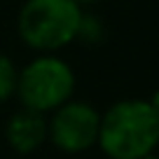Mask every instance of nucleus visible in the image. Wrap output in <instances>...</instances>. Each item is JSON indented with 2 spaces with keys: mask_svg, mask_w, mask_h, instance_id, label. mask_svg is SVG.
<instances>
[{
  "mask_svg": "<svg viewBox=\"0 0 159 159\" xmlns=\"http://www.w3.org/2000/svg\"><path fill=\"white\" fill-rule=\"evenodd\" d=\"M77 5H94V2H101V0H75Z\"/></svg>",
  "mask_w": 159,
  "mask_h": 159,
  "instance_id": "nucleus-8",
  "label": "nucleus"
},
{
  "mask_svg": "<svg viewBox=\"0 0 159 159\" xmlns=\"http://www.w3.org/2000/svg\"><path fill=\"white\" fill-rule=\"evenodd\" d=\"M101 112L87 101L70 98L47 117L49 143L63 154H82L98 143Z\"/></svg>",
  "mask_w": 159,
  "mask_h": 159,
  "instance_id": "nucleus-4",
  "label": "nucleus"
},
{
  "mask_svg": "<svg viewBox=\"0 0 159 159\" xmlns=\"http://www.w3.org/2000/svg\"><path fill=\"white\" fill-rule=\"evenodd\" d=\"M5 140L14 152L19 154H33L49 140L47 131V115L33 112V110L19 108L12 112V117L5 124Z\"/></svg>",
  "mask_w": 159,
  "mask_h": 159,
  "instance_id": "nucleus-5",
  "label": "nucleus"
},
{
  "mask_svg": "<svg viewBox=\"0 0 159 159\" xmlns=\"http://www.w3.org/2000/svg\"><path fill=\"white\" fill-rule=\"evenodd\" d=\"M157 148H159V145H157Z\"/></svg>",
  "mask_w": 159,
  "mask_h": 159,
  "instance_id": "nucleus-10",
  "label": "nucleus"
},
{
  "mask_svg": "<svg viewBox=\"0 0 159 159\" xmlns=\"http://www.w3.org/2000/svg\"><path fill=\"white\" fill-rule=\"evenodd\" d=\"M148 101H150V105H152V108H154V110H157V115H159V89H157V91H154V94H152V96H150V98H148Z\"/></svg>",
  "mask_w": 159,
  "mask_h": 159,
  "instance_id": "nucleus-7",
  "label": "nucleus"
},
{
  "mask_svg": "<svg viewBox=\"0 0 159 159\" xmlns=\"http://www.w3.org/2000/svg\"><path fill=\"white\" fill-rule=\"evenodd\" d=\"M108 159H143L159 145V115L148 98H124L101 112L98 143Z\"/></svg>",
  "mask_w": 159,
  "mask_h": 159,
  "instance_id": "nucleus-1",
  "label": "nucleus"
},
{
  "mask_svg": "<svg viewBox=\"0 0 159 159\" xmlns=\"http://www.w3.org/2000/svg\"><path fill=\"white\" fill-rule=\"evenodd\" d=\"M82 24L84 12L75 0H26L16 16V33L28 49L56 54L80 38Z\"/></svg>",
  "mask_w": 159,
  "mask_h": 159,
  "instance_id": "nucleus-2",
  "label": "nucleus"
},
{
  "mask_svg": "<svg viewBox=\"0 0 159 159\" xmlns=\"http://www.w3.org/2000/svg\"><path fill=\"white\" fill-rule=\"evenodd\" d=\"M75 94V73L59 54H38L16 75V94L21 108L49 115Z\"/></svg>",
  "mask_w": 159,
  "mask_h": 159,
  "instance_id": "nucleus-3",
  "label": "nucleus"
},
{
  "mask_svg": "<svg viewBox=\"0 0 159 159\" xmlns=\"http://www.w3.org/2000/svg\"><path fill=\"white\" fill-rule=\"evenodd\" d=\"M143 159H159V154H154V152H152V154H148V157H143Z\"/></svg>",
  "mask_w": 159,
  "mask_h": 159,
  "instance_id": "nucleus-9",
  "label": "nucleus"
},
{
  "mask_svg": "<svg viewBox=\"0 0 159 159\" xmlns=\"http://www.w3.org/2000/svg\"><path fill=\"white\" fill-rule=\"evenodd\" d=\"M16 75H19V68L12 61V56H7L5 52H0V103H7L10 98H14Z\"/></svg>",
  "mask_w": 159,
  "mask_h": 159,
  "instance_id": "nucleus-6",
  "label": "nucleus"
}]
</instances>
